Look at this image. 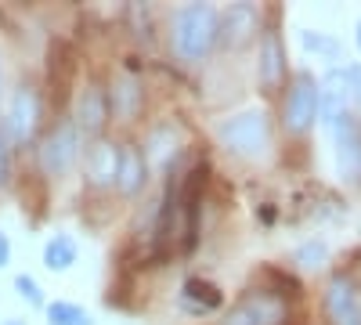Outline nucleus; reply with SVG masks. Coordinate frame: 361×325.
<instances>
[{
    "label": "nucleus",
    "instance_id": "nucleus-1",
    "mask_svg": "<svg viewBox=\"0 0 361 325\" xmlns=\"http://www.w3.org/2000/svg\"><path fill=\"white\" fill-rule=\"evenodd\" d=\"M217 37H221V18L209 4H188V8L177 11V18H173V51L180 58L195 62V58H202L217 44Z\"/></svg>",
    "mask_w": 361,
    "mask_h": 325
},
{
    "label": "nucleus",
    "instance_id": "nucleus-2",
    "mask_svg": "<svg viewBox=\"0 0 361 325\" xmlns=\"http://www.w3.org/2000/svg\"><path fill=\"white\" fill-rule=\"evenodd\" d=\"M221 141L235 156H257L267 149V120L264 112H243L221 123Z\"/></svg>",
    "mask_w": 361,
    "mask_h": 325
},
{
    "label": "nucleus",
    "instance_id": "nucleus-3",
    "mask_svg": "<svg viewBox=\"0 0 361 325\" xmlns=\"http://www.w3.org/2000/svg\"><path fill=\"white\" fill-rule=\"evenodd\" d=\"M224 325H286V300L275 293H250L228 311Z\"/></svg>",
    "mask_w": 361,
    "mask_h": 325
},
{
    "label": "nucleus",
    "instance_id": "nucleus-4",
    "mask_svg": "<svg viewBox=\"0 0 361 325\" xmlns=\"http://www.w3.org/2000/svg\"><path fill=\"white\" fill-rule=\"evenodd\" d=\"M80 156V134L76 123H58L47 137H44V149H40V166L44 173H66Z\"/></svg>",
    "mask_w": 361,
    "mask_h": 325
},
{
    "label": "nucleus",
    "instance_id": "nucleus-5",
    "mask_svg": "<svg viewBox=\"0 0 361 325\" xmlns=\"http://www.w3.org/2000/svg\"><path fill=\"white\" fill-rule=\"evenodd\" d=\"M318 116V87L311 76H296L293 91L286 98V130L289 134H304Z\"/></svg>",
    "mask_w": 361,
    "mask_h": 325
},
{
    "label": "nucleus",
    "instance_id": "nucleus-6",
    "mask_svg": "<svg viewBox=\"0 0 361 325\" xmlns=\"http://www.w3.org/2000/svg\"><path fill=\"white\" fill-rule=\"evenodd\" d=\"M347 102H350L347 73H329L318 83V116H322V123L340 127V120L347 116Z\"/></svg>",
    "mask_w": 361,
    "mask_h": 325
},
{
    "label": "nucleus",
    "instance_id": "nucleus-7",
    "mask_svg": "<svg viewBox=\"0 0 361 325\" xmlns=\"http://www.w3.org/2000/svg\"><path fill=\"white\" fill-rule=\"evenodd\" d=\"M325 314L333 325H361V304L347 278H333L325 286Z\"/></svg>",
    "mask_w": 361,
    "mask_h": 325
},
{
    "label": "nucleus",
    "instance_id": "nucleus-8",
    "mask_svg": "<svg viewBox=\"0 0 361 325\" xmlns=\"http://www.w3.org/2000/svg\"><path fill=\"white\" fill-rule=\"evenodd\" d=\"M202 181H206V166H195L188 173V185L180 192V214H185V228H180V250L192 253L195 250V239H199V192H202Z\"/></svg>",
    "mask_w": 361,
    "mask_h": 325
},
{
    "label": "nucleus",
    "instance_id": "nucleus-9",
    "mask_svg": "<svg viewBox=\"0 0 361 325\" xmlns=\"http://www.w3.org/2000/svg\"><path fill=\"white\" fill-rule=\"evenodd\" d=\"M336 145H340V173L347 177V181L361 185V120L357 116L347 112L340 120Z\"/></svg>",
    "mask_w": 361,
    "mask_h": 325
},
{
    "label": "nucleus",
    "instance_id": "nucleus-10",
    "mask_svg": "<svg viewBox=\"0 0 361 325\" xmlns=\"http://www.w3.org/2000/svg\"><path fill=\"white\" fill-rule=\"evenodd\" d=\"M37 123H40V94L33 87H22L11 98V134H15V141H29Z\"/></svg>",
    "mask_w": 361,
    "mask_h": 325
},
{
    "label": "nucleus",
    "instance_id": "nucleus-11",
    "mask_svg": "<svg viewBox=\"0 0 361 325\" xmlns=\"http://www.w3.org/2000/svg\"><path fill=\"white\" fill-rule=\"evenodd\" d=\"M109 120V102L102 94V87L98 83H87L83 91H80V102H76V127L83 134H102Z\"/></svg>",
    "mask_w": 361,
    "mask_h": 325
},
{
    "label": "nucleus",
    "instance_id": "nucleus-12",
    "mask_svg": "<svg viewBox=\"0 0 361 325\" xmlns=\"http://www.w3.org/2000/svg\"><path fill=\"white\" fill-rule=\"evenodd\" d=\"M286 80V54H282V40L275 33H267L260 44V83L267 91H279Z\"/></svg>",
    "mask_w": 361,
    "mask_h": 325
},
{
    "label": "nucleus",
    "instance_id": "nucleus-13",
    "mask_svg": "<svg viewBox=\"0 0 361 325\" xmlns=\"http://www.w3.org/2000/svg\"><path fill=\"white\" fill-rule=\"evenodd\" d=\"M257 25H260V18H257V11L250 4H231V11L224 15V44L228 47L250 44L253 33H257Z\"/></svg>",
    "mask_w": 361,
    "mask_h": 325
},
{
    "label": "nucleus",
    "instance_id": "nucleus-14",
    "mask_svg": "<svg viewBox=\"0 0 361 325\" xmlns=\"http://www.w3.org/2000/svg\"><path fill=\"white\" fill-rule=\"evenodd\" d=\"M119 173V149L109 141H98L94 149L87 152V177L94 185H112Z\"/></svg>",
    "mask_w": 361,
    "mask_h": 325
},
{
    "label": "nucleus",
    "instance_id": "nucleus-15",
    "mask_svg": "<svg viewBox=\"0 0 361 325\" xmlns=\"http://www.w3.org/2000/svg\"><path fill=\"white\" fill-rule=\"evenodd\" d=\"M145 159H141V152L137 149H130V145H123L119 149V173H116V188L123 192V195H134L137 188H141V181H145Z\"/></svg>",
    "mask_w": 361,
    "mask_h": 325
},
{
    "label": "nucleus",
    "instance_id": "nucleus-16",
    "mask_svg": "<svg viewBox=\"0 0 361 325\" xmlns=\"http://www.w3.org/2000/svg\"><path fill=\"white\" fill-rule=\"evenodd\" d=\"M185 304L195 311H217L224 304V293L206 278H188L185 282Z\"/></svg>",
    "mask_w": 361,
    "mask_h": 325
},
{
    "label": "nucleus",
    "instance_id": "nucleus-17",
    "mask_svg": "<svg viewBox=\"0 0 361 325\" xmlns=\"http://www.w3.org/2000/svg\"><path fill=\"white\" fill-rule=\"evenodd\" d=\"M44 264L51 271H66L76 264V243L69 239V235H54V239L44 246Z\"/></svg>",
    "mask_w": 361,
    "mask_h": 325
},
{
    "label": "nucleus",
    "instance_id": "nucleus-18",
    "mask_svg": "<svg viewBox=\"0 0 361 325\" xmlns=\"http://www.w3.org/2000/svg\"><path fill=\"white\" fill-rule=\"evenodd\" d=\"M112 91H116V94H112L116 112L123 116V120H134V116H137V105H141V91H137L134 83H116Z\"/></svg>",
    "mask_w": 361,
    "mask_h": 325
},
{
    "label": "nucleus",
    "instance_id": "nucleus-19",
    "mask_svg": "<svg viewBox=\"0 0 361 325\" xmlns=\"http://www.w3.org/2000/svg\"><path fill=\"white\" fill-rule=\"evenodd\" d=\"M47 318L51 325H90L76 304H47Z\"/></svg>",
    "mask_w": 361,
    "mask_h": 325
},
{
    "label": "nucleus",
    "instance_id": "nucleus-20",
    "mask_svg": "<svg viewBox=\"0 0 361 325\" xmlns=\"http://www.w3.org/2000/svg\"><path fill=\"white\" fill-rule=\"evenodd\" d=\"M322 257H325V246H322V243H307L304 250L296 253V260L304 264V268H318V260H322Z\"/></svg>",
    "mask_w": 361,
    "mask_h": 325
},
{
    "label": "nucleus",
    "instance_id": "nucleus-21",
    "mask_svg": "<svg viewBox=\"0 0 361 325\" xmlns=\"http://www.w3.org/2000/svg\"><path fill=\"white\" fill-rule=\"evenodd\" d=\"M15 289L22 293V297H25L29 304H40V286H37V278H29V275H18V278H15Z\"/></svg>",
    "mask_w": 361,
    "mask_h": 325
},
{
    "label": "nucleus",
    "instance_id": "nucleus-22",
    "mask_svg": "<svg viewBox=\"0 0 361 325\" xmlns=\"http://www.w3.org/2000/svg\"><path fill=\"white\" fill-rule=\"evenodd\" d=\"M347 87H350V98L361 105V66H350L347 69Z\"/></svg>",
    "mask_w": 361,
    "mask_h": 325
},
{
    "label": "nucleus",
    "instance_id": "nucleus-23",
    "mask_svg": "<svg viewBox=\"0 0 361 325\" xmlns=\"http://www.w3.org/2000/svg\"><path fill=\"white\" fill-rule=\"evenodd\" d=\"M8 260H11V243H8V235L0 231V268H8Z\"/></svg>",
    "mask_w": 361,
    "mask_h": 325
},
{
    "label": "nucleus",
    "instance_id": "nucleus-24",
    "mask_svg": "<svg viewBox=\"0 0 361 325\" xmlns=\"http://www.w3.org/2000/svg\"><path fill=\"white\" fill-rule=\"evenodd\" d=\"M8 181V145L0 141V185Z\"/></svg>",
    "mask_w": 361,
    "mask_h": 325
},
{
    "label": "nucleus",
    "instance_id": "nucleus-25",
    "mask_svg": "<svg viewBox=\"0 0 361 325\" xmlns=\"http://www.w3.org/2000/svg\"><path fill=\"white\" fill-rule=\"evenodd\" d=\"M357 47H361V22H357Z\"/></svg>",
    "mask_w": 361,
    "mask_h": 325
},
{
    "label": "nucleus",
    "instance_id": "nucleus-26",
    "mask_svg": "<svg viewBox=\"0 0 361 325\" xmlns=\"http://www.w3.org/2000/svg\"><path fill=\"white\" fill-rule=\"evenodd\" d=\"M11 325H22V321H11Z\"/></svg>",
    "mask_w": 361,
    "mask_h": 325
}]
</instances>
